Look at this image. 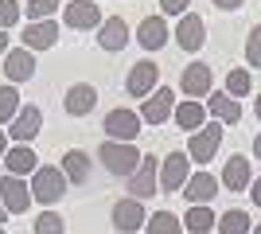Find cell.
Returning a JSON list of instances; mask_svg holds the SVG:
<instances>
[{"label": "cell", "mask_w": 261, "mask_h": 234, "mask_svg": "<svg viewBox=\"0 0 261 234\" xmlns=\"http://www.w3.org/2000/svg\"><path fill=\"white\" fill-rule=\"evenodd\" d=\"M164 16H187V8H191V0H160Z\"/></svg>", "instance_id": "obj_35"}, {"label": "cell", "mask_w": 261, "mask_h": 234, "mask_svg": "<svg viewBox=\"0 0 261 234\" xmlns=\"http://www.w3.org/2000/svg\"><path fill=\"white\" fill-rule=\"evenodd\" d=\"M8 51H12V47H8V32H0V59L8 55Z\"/></svg>", "instance_id": "obj_38"}, {"label": "cell", "mask_w": 261, "mask_h": 234, "mask_svg": "<svg viewBox=\"0 0 261 234\" xmlns=\"http://www.w3.org/2000/svg\"><path fill=\"white\" fill-rule=\"evenodd\" d=\"M215 195H218V176H211V172H203V168L184 184V199L191 203V207H211Z\"/></svg>", "instance_id": "obj_13"}, {"label": "cell", "mask_w": 261, "mask_h": 234, "mask_svg": "<svg viewBox=\"0 0 261 234\" xmlns=\"http://www.w3.org/2000/svg\"><path fill=\"white\" fill-rule=\"evenodd\" d=\"M141 113H133V110H109L106 113V125H101V133H106V141H125V145H133L137 141V133H141Z\"/></svg>", "instance_id": "obj_3"}, {"label": "cell", "mask_w": 261, "mask_h": 234, "mask_svg": "<svg viewBox=\"0 0 261 234\" xmlns=\"http://www.w3.org/2000/svg\"><path fill=\"white\" fill-rule=\"evenodd\" d=\"M32 234H66V223H63V215H55V211H43L39 219L32 223Z\"/></svg>", "instance_id": "obj_31"}, {"label": "cell", "mask_w": 261, "mask_h": 234, "mask_svg": "<svg viewBox=\"0 0 261 234\" xmlns=\"http://www.w3.org/2000/svg\"><path fill=\"white\" fill-rule=\"evenodd\" d=\"M125 43H129V23L121 20V16H109V20L98 28V47L117 55V51H125Z\"/></svg>", "instance_id": "obj_20"}, {"label": "cell", "mask_w": 261, "mask_h": 234, "mask_svg": "<svg viewBox=\"0 0 261 234\" xmlns=\"http://www.w3.org/2000/svg\"><path fill=\"white\" fill-rule=\"evenodd\" d=\"M250 199H253V207H261V176L250 184Z\"/></svg>", "instance_id": "obj_37"}, {"label": "cell", "mask_w": 261, "mask_h": 234, "mask_svg": "<svg viewBox=\"0 0 261 234\" xmlns=\"http://www.w3.org/2000/svg\"><path fill=\"white\" fill-rule=\"evenodd\" d=\"M0 203L8 215H23L32 207V184H23L20 176H0Z\"/></svg>", "instance_id": "obj_9"}, {"label": "cell", "mask_w": 261, "mask_h": 234, "mask_svg": "<svg viewBox=\"0 0 261 234\" xmlns=\"http://www.w3.org/2000/svg\"><path fill=\"white\" fill-rule=\"evenodd\" d=\"M187 179H191V156L168 152V160H160V188L164 191H184Z\"/></svg>", "instance_id": "obj_11"}, {"label": "cell", "mask_w": 261, "mask_h": 234, "mask_svg": "<svg viewBox=\"0 0 261 234\" xmlns=\"http://www.w3.org/2000/svg\"><path fill=\"white\" fill-rule=\"evenodd\" d=\"M16 113H20V90L8 82V86H0V121H12Z\"/></svg>", "instance_id": "obj_30"}, {"label": "cell", "mask_w": 261, "mask_h": 234, "mask_svg": "<svg viewBox=\"0 0 261 234\" xmlns=\"http://www.w3.org/2000/svg\"><path fill=\"white\" fill-rule=\"evenodd\" d=\"M0 234H4V226H0Z\"/></svg>", "instance_id": "obj_44"}, {"label": "cell", "mask_w": 261, "mask_h": 234, "mask_svg": "<svg viewBox=\"0 0 261 234\" xmlns=\"http://www.w3.org/2000/svg\"><path fill=\"white\" fill-rule=\"evenodd\" d=\"M4 219H8V211H4V203H0V223H4Z\"/></svg>", "instance_id": "obj_42"}, {"label": "cell", "mask_w": 261, "mask_h": 234, "mask_svg": "<svg viewBox=\"0 0 261 234\" xmlns=\"http://www.w3.org/2000/svg\"><path fill=\"white\" fill-rule=\"evenodd\" d=\"M218 145H222V125L211 121V125H203V129H195V133L187 137V156L195 164H207V160H215Z\"/></svg>", "instance_id": "obj_5"}, {"label": "cell", "mask_w": 261, "mask_h": 234, "mask_svg": "<svg viewBox=\"0 0 261 234\" xmlns=\"http://www.w3.org/2000/svg\"><path fill=\"white\" fill-rule=\"evenodd\" d=\"M253 156H257V160H261V133L253 137Z\"/></svg>", "instance_id": "obj_40"}, {"label": "cell", "mask_w": 261, "mask_h": 234, "mask_svg": "<svg viewBox=\"0 0 261 234\" xmlns=\"http://www.w3.org/2000/svg\"><path fill=\"white\" fill-rule=\"evenodd\" d=\"M109 219H113V230L117 234H137L144 223H148V211H144L141 199H117L113 203V211H109Z\"/></svg>", "instance_id": "obj_6"}, {"label": "cell", "mask_w": 261, "mask_h": 234, "mask_svg": "<svg viewBox=\"0 0 261 234\" xmlns=\"http://www.w3.org/2000/svg\"><path fill=\"white\" fill-rule=\"evenodd\" d=\"M156 188H160V156H144L141 168L129 176V195L133 199H148V195H156Z\"/></svg>", "instance_id": "obj_7"}, {"label": "cell", "mask_w": 261, "mask_h": 234, "mask_svg": "<svg viewBox=\"0 0 261 234\" xmlns=\"http://www.w3.org/2000/svg\"><path fill=\"white\" fill-rule=\"evenodd\" d=\"M63 106H66L70 117H86V113L98 106V90L90 86V82H78V86L66 90V101H63Z\"/></svg>", "instance_id": "obj_21"}, {"label": "cell", "mask_w": 261, "mask_h": 234, "mask_svg": "<svg viewBox=\"0 0 261 234\" xmlns=\"http://www.w3.org/2000/svg\"><path fill=\"white\" fill-rule=\"evenodd\" d=\"M39 129H43V110L39 106H23L16 117H12V141H20V145H28V141H35L39 137Z\"/></svg>", "instance_id": "obj_16"}, {"label": "cell", "mask_w": 261, "mask_h": 234, "mask_svg": "<svg viewBox=\"0 0 261 234\" xmlns=\"http://www.w3.org/2000/svg\"><path fill=\"white\" fill-rule=\"evenodd\" d=\"M32 74H35V51L12 47L8 55H4V78H8L12 86H20V82H28Z\"/></svg>", "instance_id": "obj_14"}, {"label": "cell", "mask_w": 261, "mask_h": 234, "mask_svg": "<svg viewBox=\"0 0 261 234\" xmlns=\"http://www.w3.org/2000/svg\"><path fill=\"white\" fill-rule=\"evenodd\" d=\"M4 152H8V133L0 129V160H4Z\"/></svg>", "instance_id": "obj_39"}, {"label": "cell", "mask_w": 261, "mask_h": 234, "mask_svg": "<svg viewBox=\"0 0 261 234\" xmlns=\"http://www.w3.org/2000/svg\"><path fill=\"white\" fill-rule=\"evenodd\" d=\"M215 226H218V219H215L211 207H191L187 219H184V230H191V234H211Z\"/></svg>", "instance_id": "obj_26"}, {"label": "cell", "mask_w": 261, "mask_h": 234, "mask_svg": "<svg viewBox=\"0 0 261 234\" xmlns=\"http://www.w3.org/2000/svg\"><path fill=\"white\" fill-rule=\"evenodd\" d=\"M20 0H0V32H8V28H16V20H20Z\"/></svg>", "instance_id": "obj_34"}, {"label": "cell", "mask_w": 261, "mask_h": 234, "mask_svg": "<svg viewBox=\"0 0 261 234\" xmlns=\"http://www.w3.org/2000/svg\"><path fill=\"white\" fill-rule=\"evenodd\" d=\"M172 117H175V125H179V129L195 133V129H203V125H207V106H203V101H179Z\"/></svg>", "instance_id": "obj_24"}, {"label": "cell", "mask_w": 261, "mask_h": 234, "mask_svg": "<svg viewBox=\"0 0 261 234\" xmlns=\"http://www.w3.org/2000/svg\"><path fill=\"white\" fill-rule=\"evenodd\" d=\"M137 43H141L144 51H160V47L168 43V20H164V16H144V20L137 23Z\"/></svg>", "instance_id": "obj_19"}, {"label": "cell", "mask_w": 261, "mask_h": 234, "mask_svg": "<svg viewBox=\"0 0 261 234\" xmlns=\"http://www.w3.org/2000/svg\"><path fill=\"white\" fill-rule=\"evenodd\" d=\"M175 43L184 47V51H199V47L207 43V23H203V16H195V12L179 16V23H175Z\"/></svg>", "instance_id": "obj_15"}, {"label": "cell", "mask_w": 261, "mask_h": 234, "mask_svg": "<svg viewBox=\"0 0 261 234\" xmlns=\"http://www.w3.org/2000/svg\"><path fill=\"white\" fill-rule=\"evenodd\" d=\"M253 113H257V121H261V94H257V101H253Z\"/></svg>", "instance_id": "obj_41"}, {"label": "cell", "mask_w": 261, "mask_h": 234, "mask_svg": "<svg viewBox=\"0 0 261 234\" xmlns=\"http://www.w3.org/2000/svg\"><path fill=\"white\" fill-rule=\"evenodd\" d=\"M253 223H250V215L246 211H226V215H218V234H250Z\"/></svg>", "instance_id": "obj_27"}, {"label": "cell", "mask_w": 261, "mask_h": 234, "mask_svg": "<svg viewBox=\"0 0 261 234\" xmlns=\"http://www.w3.org/2000/svg\"><path fill=\"white\" fill-rule=\"evenodd\" d=\"M160 82V67H156L152 59H141V63H133L129 74H125V90H129L133 98H148Z\"/></svg>", "instance_id": "obj_10"}, {"label": "cell", "mask_w": 261, "mask_h": 234, "mask_svg": "<svg viewBox=\"0 0 261 234\" xmlns=\"http://www.w3.org/2000/svg\"><path fill=\"white\" fill-rule=\"evenodd\" d=\"M63 176L74 179V184H86V179H90V156L78 152V148H74V152H66L63 156Z\"/></svg>", "instance_id": "obj_25"}, {"label": "cell", "mask_w": 261, "mask_h": 234, "mask_svg": "<svg viewBox=\"0 0 261 234\" xmlns=\"http://www.w3.org/2000/svg\"><path fill=\"white\" fill-rule=\"evenodd\" d=\"M55 43H59V23L55 20H39L23 28V47L28 51H51Z\"/></svg>", "instance_id": "obj_18"}, {"label": "cell", "mask_w": 261, "mask_h": 234, "mask_svg": "<svg viewBox=\"0 0 261 234\" xmlns=\"http://www.w3.org/2000/svg\"><path fill=\"white\" fill-rule=\"evenodd\" d=\"M63 23L70 32H90V28H101V23H106V12H101V4H94V0H70L63 8Z\"/></svg>", "instance_id": "obj_4"}, {"label": "cell", "mask_w": 261, "mask_h": 234, "mask_svg": "<svg viewBox=\"0 0 261 234\" xmlns=\"http://www.w3.org/2000/svg\"><path fill=\"white\" fill-rule=\"evenodd\" d=\"M175 113V90L172 86H156L148 94V101L141 106V121L144 125H164Z\"/></svg>", "instance_id": "obj_8"}, {"label": "cell", "mask_w": 261, "mask_h": 234, "mask_svg": "<svg viewBox=\"0 0 261 234\" xmlns=\"http://www.w3.org/2000/svg\"><path fill=\"white\" fill-rule=\"evenodd\" d=\"M28 16H32V23H39V20H51L55 12H59V0H28Z\"/></svg>", "instance_id": "obj_32"}, {"label": "cell", "mask_w": 261, "mask_h": 234, "mask_svg": "<svg viewBox=\"0 0 261 234\" xmlns=\"http://www.w3.org/2000/svg\"><path fill=\"white\" fill-rule=\"evenodd\" d=\"M148 234H184V223L175 219L172 211H156V215H148Z\"/></svg>", "instance_id": "obj_28"}, {"label": "cell", "mask_w": 261, "mask_h": 234, "mask_svg": "<svg viewBox=\"0 0 261 234\" xmlns=\"http://www.w3.org/2000/svg\"><path fill=\"white\" fill-rule=\"evenodd\" d=\"M66 195V176H63V168H35V176H32V199L35 203H43V207H55V203Z\"/></svg>", "instance_id": "obj_2"}, {"label": "cell", "mask_w": 261, "mask_h": 234, "mask_svg": "<svg viewBox=\"0 0 261 234\" xmlns=\"http://www.w3.org/2000/svg\"><path fill=\"white\" fill-rule=\"evenodd\" d=\"M250 234H261V226H253V230H250Z\"/></svg>", "instance_id": "obj_43"}, {"label": "cell", "mask_w": 261, "mask_h": 234, "mask_svg": "<svg viewBox=\"0 0 261 234\" xmlns=\"http://www.w3.org/2000/svg\"><path fill=\"white\" fill-rule=\"evenodd\" d=\"M211 86H215V74H211L207 63H191V67H184V74H179V90H184L191 101L211 98Z\"/></svg>", "instance_id": "obj_12"}, {"label": "cell", "mask_w": 261, "mask_h": 234, "mask_svg": "<svg viewBox=\"0 0 261 234\" xmlns=\"http://www.w3.org/2000/svg\"><path fill=\"white\" fill-rule=\"evenodd\" d=\"M246 63H250L253 70L261 67V23L250 28V39H246Z\"/></svg>", "instance_id": "obj_33"}, {"label": "cell", "mask_w": 261, "mask_h": 234, "mask_svg": "<svg viewBox=\"0 0 261 234\" xmlns=\"http://www.w3.org/2000/svg\"><path fill=\"white\" fill-rule=\"evenodd\" d=\"M250 90H253L250 70H238V67H230V70H226V94H230L234 101H238V98H246Z\"/></svg>", "instance_id": "obj_29"}, {"label": "cell", "mask_w": 261, "mask_h": 234, "mask_svg": "<svg viewBox=\"0 0 261 234\" xmlns=\"http://www.w3.org/2000/svg\"><path fill=\"white\" fill-rule=\"evenodd\" d=\"M98 160L106 164L109 176H133V172L141 168L144 156L137 152V145H125V141H101Z\"/></svg>", "instance_id": "obj_1"}, {"label": "cell", "mask_w": 261, "mask_h": 234, "mask_svg": "<svg viewBox=\"0 0 261 234\" xmlns=\"http://www.w3.org/2000/svg\"><path fill=\"white\" fill-rule=\"evenodd\" d=\"M4 168H8V176H35V168H39V160H35V152L28 145H16L4 152Z\"/></svg>", "instance_id": "obj_22"}, {"label": "cell", "mask_w": 261, "mask_h": 234, "mask_svg": "<svg viewBox=\"0 0 261 234\" xmlns=\"http://www.w3.org/2000/svg\"><path fill=\"white\" fill-rule=\"evenodd\" d=\"M218 184H222V188H230V191H250V184H253V164L246 160V156H230L226 164H222Z\"/></svg>", "instance_id": "obj_17"}, {"label": "cell", "mask_w": 261, "mask_h": 234, "mask_svg": "<svg viewBox=\"0 0 261 234\" xmlns=\"http://www.w3.org/2000/svg\"><path fill=\"white\" fill-rule=\"evenodd\" d=\"M207 110L215 113L218 125H238L242 121V106L230 98L226 90H222V94H211V98H207Z\"/></svg>", "instance_id": "obj_23"}, {"label": "cell", "mask_w": 261, "mask_h": 234, "mask_svg": "<svg viewBox=\"0 0 261 234\" xmlns=\"http://www.w3.org/2000/svg\"><path fill=\"white\" fill-rule=\"evenodd\" d=\"M246 0H215V8H222V12H238Z\"/></svg>", "instance_id": "obj_36"}]
</instances>
